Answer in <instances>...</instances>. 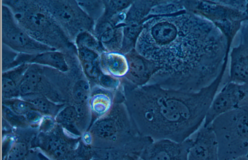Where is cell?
<instances>
[{"instance_id":"cell-1","label":"cell","mask_w":248,"mask_h":160,"mask_svg":"<svg viewBox=\"0 0 248 160\" xmlns=\"http://www.w3.org/2000/svg\"><path fill=\"white\" fill-rule=\"evenodd\" d=\"M232 44L212 22L184 10L144 20L134 49L153 67L146 85L196 92L228 64Z\"/></svg>"},{"instance_id":"cell-2","label":"cell","mask_w":248,"mask_h":160,"mask_svg":"<svg viewBox=\"0 0 248 160\" xmlns=\"http://www.w3.org/2000/svg\"><path fill=\"white\" fill-rule=\"evenodd\" d=\"M227 70L228 65L211 84L196 92L122 84L124 102L139 134L153 140L181 142L189 138L203 125Z\"/></svg>"},{"instance_id":"cell-3","label":"cell","mask_w":248,"mask_h":160,"mask_svg":"<svg viewBox=\"0 0 248 160\" xmlns=\"http://www.w3.org/2000/svg\"><path fill=\"white\" fill-rule=\"evenodd\" d=\"M218 146L219 160L248 154V105H242L216 118L210 125Z\"/></svg>"},{"instance_id":"cell-4","label":"cell","mask_w":248,"mask_h":160,"mask_svg":"<svg viewBox=\"0 0 248 160\" xmlns=\"http://www.w3.org/2000/svg\"><path fill=\"white\" fill-rule=\"evenodd\" d=\"M91 131L106 150L123 147L141 136L124 102V96L120 95L116 96L110 112L94 123Z\"/></svg>"},{"instance_id":"cell-5","label":"cell","mask_w":248,"mask_h":160,"mask_svg":"<svg viewBox=\"0 0 248 160\" xmlns=\"http://www.w3.org/2000/svg\"><path fill=\"white\" fill-rule=\"evenodd\" d=\"M185 10L212 22L229 40H234L242 23L248 19L245 11L222 0L182 1Z\"/></svg>"},{"instance_id":"cell-6","label":"cell","mask_w":248,"mask_h":160,"mask_svg":"<svg viewBox=\"0 0 248 160\" xmlns=\"http://www.w3.org/2000/svg\"><path fill=\"white\" fill-rule=\"evenodd\" d=\"M15 17L28 34L41 43L52 47L65 40L56 20L45 9L31 6L17 12Z\"/></svg>"},{"instance_id":"cell-7","label":"cell","mask_w":248,"mask_h":160,"mask_svg":"<svg viewBox=\"0 0 248 160\" xmlns=\"http://www.w3.org/2000/svg\"><path fill=\"white\" fill-rule=\"evenodd\" d=\"M2 40L4 44L12 49L27 54H40L55 48L32 38L21 29L8 8L2 6Z\"/></svg>"},{"instance_id":"cell-8","label":"cell","mask_w":248,"mask_h":160,"mask_svg":"<svg viewBox=\"0 0 248 160\" xmlns=\"http://www.w3.org/2000/svg\"><path fill=\"white\" fill-rule=\"evenodd\" d=\"M247 85L227 82L214 97L203 125L208 126L218 116L240 106Z\"/></svg>"},{"instance_id":"cell-9","label":"cell","mask_w":248,"mask_h":160,"mask_svg":"<svg viewBox=\"0 0 248 160\" xmlns=\"http://www.w3.org/2000/svg\"><path fill=\"white\" fill-rule=\"evenodd\" d=\"M75 2L53 1L48 5L50 14L71 33L75 34L89 29L92 20Z\"/></svg>"},{"instance_id":"cell-10","label":"cell","mask_w":248,"mask_h":160,"mask_svg":"<svg viewBox=\"0 0 248 160\" xmlns=\"http://www.w3.org/2000/svg\"><path fill=\"white\" fill-rule=\"evenodd\" d=\"M190 137L178 142L170 139L153 140L143 150L141 160H188Z\"/></svg>"},{"instance_id":"cell-11","label":"cell","mask_w":248,"mask_h":160,"mask_svg":"<svg viewBox=\"0 0 248 160\" xmlns=\"http://www.w3.org/2000/svg\"><path fill=\"white\" fill-rule=\"evenodd\" d=\"M191 137L188 160H219L217 141L210 125H202Z\"/></svg>"},{"instance_id":"cell-12","label":"cell","mask_w":248,"mask_h":160,"mask_svg":"<svg viewBox=\"0 0 248 160\" xmlns=\"http://www.w3.org/2000/svg\"><path fill=\"white\" fill-rule=\"evenodd\" d=\"M127 59L129 70L121 81L133 87L148 84L153 74V69L148 61L138 54L135 49L124 54Z\"/></svg>"},{"instance_id":"cell-13","label":"cell","mask_w":248,"mask_h":160,"mask_svg":"<svg viewBox=\"0 0 248 160\" xmlns=\"http://www.w3.org/2000/svg\"><path fill=\"white\" fill-rule=\"evenodd\" d=\"M228 82L248 85V49L240 44H232L231 47Z\"/></svg>"},{"instance_id":"cell-14","label":"cell","mask_w":248,"mask_h":160,"mask_svg":"<svg viewBox=\"0 0 248 160\" xmlns=\"http://www.w3.org/2000/svg\"><path fill=\"white\" fill-rule=\"evenodd\" d=\"M99 66L102 73L122 80L127 74L129 65L124 54L104 52L100 55Z\"/></svg>"},{"instance_id":"cell-15","label":"cell","mask_w":248,"mask_h":160,"mask_svg":"<svg viewBox=\"0 0 248 160\" xmlns=\"http://www.w3.org/2000/svg\"><path fill=\"white\" fill-rule=\"evenodd\" d=\"M153 140L141 135L131 143L120 148L106 150L105 160H141L145 147Z\"/></svg>"},{"instance_id":"cell-16","label":"cell","mask_w":248,"mask_h":160,"mask_svg":"<svg viewBox=\"0 0 248 160\" xmlns=\"http://www.w3.org/2000/svg\"><path fill=\"white\" fill-rule=\"evenodd\" d=\"M28 64H22L11 70L5 71L2 75V93L5 99L13 98L19 94V88L26 71Z\"/></svg>"},{"instance_id":"cell-17","label":"cell","mask_w":248,"mask_h":160,"mask_svg":"<svg viewBox=\"0 0 248 160\" xmlns=\"http://www.w3.org/2000/svg\"><path fill=\"white\" fill-rule=\"evenodd\" d=\"M40 145L45 152L55 160L66 158L71 150L68 142L56 134L43 137L40 141Z\"/></svg>"},{"instance_id":"cell-18","label":"cell","mask_w":248,"mask_h":160,"mask_svg":"<svg viewBox=\"0 0 248 160\" xmlns=\"http://www.w3.org/2000/svg\"><path fill=\"white\" fill-rule=\"evenodd\" d=\"M120 90H114L103 87L92 97L90 102L91 108L99 118L108 114L111 110Z\"/></svg>"},{"instance_id":"cell-19","label":"cell","mask_w":248,"mask_h":160,"mask_svg":"<svg viewBox=\"0 0 248 160\" xmlns=\"http://www.w3.org/2000/svg\"><path fill=\"white\" fill-rule=\"evenodd\" d=\"M78 53L83 70L87 75L98 79L102 73L99 66L98 53L84 47H78Z\"/></svg>"},{"instance_id":"cell-20","label":"cell","mask_w":248,"mask_h":160,"mask_svg":"<svg viewBox=\"0 0 248 160\" xmlns=\"http://www.w3.org/2000/svg\"><path fill=\"white\" fill-rule=\"evenodd\" d=\"M28 62L48 65L62 72L68 70V66L63 55L54 50L32 56Z\"/></svg>"},{"instance_id":"cell-21","label":"cell","mask_w":248,"mask_h":160,"mask_svg":"<svg viewBox=\"0 0 248 160\" xmlns=\"http://www.w3.org/2000/svg\"><path fill=\"white\" fill-rule=\"evenodd\" d=\"M41 80V74L36 68L29 67L20 83L19 93L23 96L32 94Z\"/></svg>"},{"instance_id":"cell-22","label":"cell","mask_w":248,"mask_h":160,"mask_svg":"<svg viewBox=\"0 0 248 160\" xmlns=\"http://www.w3.org/2000/svg\"><path fill=\"white\" fill-rule=\"evenodd\" d=\"M22 99L31 103L34 109L46 116L56 115L61 108V106L41 95H34L32 94L24 96Z\"/></svg>"},{"instance_id":"cell-23","label":"cell","mask_w":248,"mask_h":160,"mask_svg":"<svg viewBox=\"0 0 248 160\" xmlns=\"http://www.w3.org/2000/svg\"><path fill=\"white\" fill-rule=\"evenodd\" d=\"M78 114L74 106H67L59 111L55 116V121L70 131L78 134L76 127Z\"/></svg>"},{"instance_id":"cell-24","label":"cell","mask_w":248,"mask_h":160,"mask_svg":"<svg viewBox=\"0 0 248 160\" xmlns=\"http://www.w3.org/2000/svg\"><path fill=\"white\" fill-rule=\"evenodd\" d=\"M76 41L78 47L86 48L100 54L106 51L99 40L96 39L87 32L79 33Z\"/></svg>"},{"instance_id":"cell-25","label":"cell","mask_w":248,"mask_h":160,"mask_svg":"<svg viewBox=\"0 0 248 160\" xmlns=\"http://www.w3.org/2000/svg\"><path fill=\"white\" fill-rule=\"evenodd\" d=\"M3 105L8 107L15 113L24 116L34 109L31 103L23 99L13 98L4 99Z\"/></svg>"},{"instance_id":"cell-26","label":"cell","mask_w":248,"mask_h":160,"mask_svg":"<svg viewBox=\"0 0 248 160\" xmlns=\"http://www.w3.org/2000/svg\"><path fill=\"white\" fill-rule=\"evenodd\" d=\"M90 88L89 83L85 80H79L74 85L73 98L76 104L86 103L89 98Z\"/></svg>"},{"instance_id":"cell-27","label":"cell","mask_w":248,"mask_h":160,"mask_svg":"<svg viewBox=\"0 0 248 160\" xmlns=\"http://www.w3.org/2000/svg\"><path fill=\"white\" fill-rule=\"evenodd\" d=\"M78 1V3L84 12L91 17H99L105 11V5L100 1Z\"/></svg>"},{"instance_id":"cell-28","label":"cell","mask_w":248,"mask_h":160,"mask_svg":"<svg viewBox=\"0 0 248 160\" xmlns=\"http://www.w3.org/2000/svg\"><path fill=\"white\" fill-rule=\"evenodd\" d=\"M2 114L6 120L13 126L23 127L28 123L24 116L15 113L4 105L2 106Z\"/></svg>"},{"instance_id":"cell-29","label":"cell","mask_w":248,"mask_h":160,"mask_svg":"<svg viewBox=\"0 0 248 160\" xmlns=\"http://www.w3.org/2000/svg\"><path fill=\"white\" fill-rule=\"evenodd\" d=\"M27 154V146L23 143H16L12 147L8 157V160H21Z\"/></svg>"},{"instance_id":"cell-30","label":"cell","mask_w":248,"mask_h":160,"mask_svg":"<svg viewBox=\"0 0 248 160\" xmlns=\"http://www.w3.org/2000/svg\"><path fill=\"white\" fill-rule=\"evenodd\" d=\"M234 44H240L248 49V19L242 23L232 45Z\"/></svg>"},{"instance_id":"cell-31","label":"cell","mask_w":248,"mask_h":160,"mask_svg":"<svg viewBox=\"0 0 248 160\" xmlns=\"http://www.w3.org/2000/svg\"><path fill=\"white\" fill-rule=\"evenodd\" d=\"M78 117L76 122V125H78V127H81V125H86V122L89 116V109L86 103L81 104H76L75 106Z\"/></svg>"},{"instance_id":"cell-32","label":"cell","mask_w":248,"mask_h":160,"mask_svg":"<svg viewBox=\"0 0 248 160\" xmlns=\"http://www.w3.org/2000/svg\"><path fill=\"white\" fill-rule=\"evenodd\" d=\"M25 117L28 123L31 124L39 123L43 118L42 114L34 109L30 111Z\"/></svg>"},{"instance_id":"cell-33","label":"cell","mask_w":248,"mask_h":160,"mask_svg":"<svg viewBox=\"0 0 248 160\" xmlns=\"http://www.w3.org/2000/svg\"><path fill=\"white\" fill-rule=\"evenodd\" d=\"M49 116L43 117L41 120V129L44 131H47L52 128L54 125L53 121Z\"/></svg>"},{"instance_id":"cell-34","label":"cell","mask_w":248,"mask_h":160,"mask_svg":"<svg viewBox=\"0 0 248 160\" xmlns=\"http://www.w3.org/2000/svg\"><path fill=\"white\" fill-rule=\"evenodd\" d=\"M248 105V85H247L245 97L241 103L240 106Z\"/></svg>"},{"instance_id":"cell-35","label":"cell","mask_w":248,"mask_h":160,"mask_svg":"<svg viewBox=\"0 0 248 160\" xmlns=\"http://www.w3.org/2000/svg\"><path fill=\"white\" fill-rule=\"evenodd\" d=\"M61 160H86L85 158L80 156H73L71 157H66Z\"/></svg>"},{"instance_id":"cell-36","label":"cell","mask_w":248,"mask_h":160,"mask_svg":"<svg viewBox=\"0 0 248 160\" xmlns=\"http://www.w3.org/2000/svg\"><path fill=\"white\" fill-rule=\"evenodd\" d=\"M231 160H248V156L247 155L243 156Z\"/></svg>"},{"instance_id":"cell-37","label":"cell","mask_w":248,"mask_h":160,"mask_svg":"<svg viewBox=\"0 0 248 160\" xmlns=\"http://www.w3.org/2000/svg\"><path fill=\"white\" fill-rule=\"evenodd\" d=\"M93 160H105L103 159H94Z\"/></svg>"},{"instance_id":"cell-38","label":"cell","mask_w":248,"mask_h":160,"mask_svg":"<svg viewBox=\"0 0 248 160\" xmlns=\"http://www.w3.org/2000/svg\"><path fill=\"white\" fill-rule=\"evenodd\" d=\"M246 13H247V16H248V9L246 10Z\"/></svg>"},{"instance_id":"cell-39","label":"cell","mask_w":248,"mask_h":160,"mask_svg":"<svg viewBox=\"0 0 248 160\" xmlns=\"http://www.w3.org/2000/svg\"><path fill=\"white\" fill-rule=\"evenodd\" d=\"M247 156H248V154H247Z\"/></svg>"}]
</instances>
